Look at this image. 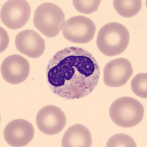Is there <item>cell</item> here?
<instances>
[{
  "label": "cell",
  "instance_id": "cell-1",
  "mask_svg": "<svg viewBox=\"0 0 147 147\" xmlns=\"http://www.w3.org/2000/svg\"><path fill=\"white\" fill-rule=\"evenodd\" d=\"M47 81L54 94L66 99H78L94 91L100 68L90 52L69 47L58 51L49 61Z\"/></svg>",
  "mask_w": 147,
  "mask_h": 147
},
{
  "label": "cell",
  "instance_id": "cell-2",
  "mask_svg": "<svg viewBox=\"0 0 147 147\" xmlns=\"http://www.w3.org/2000/svg\"><path fill=\"white\" fill-rule=\"evenodd\" d=\"M129 33L127 27L117 22L107 24L99 30L97 47L103 55L109 57L120 55L127 48Z\"/></svg>",
  "mask_w": 147,
  "mask_h": 147
},
{
  "label": "cell",
  "instance_id": "cell-3",
  "mask_svg": "<svg viewBox=\"0 0 147 147\" xmlns=\"http://www.w3.org/2000/svg\"><path fill=\"white\" fill-rule=\"evenodd\" d=\"M110 115L116 125L129 128L138 125L143 120L144 108L142 104L132 97H121L110 106Z\"/></svg>",
  "mask_w": 147,
  "mask_h": 147
},
{
  "label": "cell",
  "instance_id": "cell-4",
  "mask_svg": "<svg viewBox=\"0 0 147 147\" xmlns=\"http://www.w3.org/2000/svg\"><path fill=\"white\" fill-rule=\"evenodd\" d=\"M34 25L43 35L48 38L56 37L65 23V15L62 9L55 4L46 2L35 10Z\"/></svg>",
  "mask_w": 147,
  "mask_h": 147
},
{
  "label": "cell",
  "instance_id": "cell-5",
  "mask_svg": "<svg viewBox=\"0 0 147 147\" xmlns=\"http://www.w3.org/2000/svg\"><path fill=\"white\" fill-rule=\"evenodd\" d=\"M62 30L66 40L76 44H86L94 38L96 26L90 18L77 16L65 22Z\"/></svg>",
  "mask_w": 147,
  "mask_h": 147
},
{
  "label": "cell",
  "instance_id": "cell-6",
  "mask_svg": "<svg viewBox=\"0 0 147 147\" xmlns=\"http://www.w3.org/2000/svg\"><path fill=\"white\" fill-rule=\"evenodd\" d=\"M31 13L30 4L24 0L7 1L1 9V21L6 27L18 30L25 25Z\"/></svg>",
  "mask_w": 147,
  "mask_h": 147
},
{
  "label": "cell",
  "instance_id": "cell-7",
  "mask_svg": "<svg viewBox=\"0 0 147 147\" xmlns=\"http://www.w3.org/2000/svg\"><path fill=\"white\" fill-rule=\"evenodd\" d=\"M66 124V117L62 110L55 105L40 109L36 116V124L42 133L53 136L60 132Z\"/></svg>",
  "mask_w": 147,
  "mask_h": 147
},
{
  "label": "cell",
  "instance_id": "cell-8",
  "mask_svg": "<svg viewBox=\"0 0 147 147\" xmlns=\"http://www.w3.org/2000/svg\"><path fill=\"white\" fill-rule=\"evenodd\" d=\"M133 73L132 64L126 58H117L107 63L104 69V82L112 88L124 85Z\"/></svg>",
  "mask_w": 147,
  "mask_h": 147
},
{
  "label": "cell",
  "instance_id": "cell-9",
  "mask_svg": "<svg viewBox=\"0 0 147 147\" xmlns=\"http://www.w3.org/2000/svg\"><path fill=\"white\" fill-rule=\"evenodd\" d=\"M30 71V66L26 58L19 55H10L1 65L3 79L10 84H19L25 81Z\"/></svg>",
  "mask_w": 147,
  "mask_h": 147
},
{
  "label": "cell",
  "instance_id": "cell-10",
  "mask_svg": "<svg viewBox=\"0 0 147 147\" xmlns=\"http://www.w3.org/2000/svg\"><path fill=\"white\" fill-rule=\"evenodd\" d=\"M34 134L35 129L30 122L24 119H16L5 127L4 137L10 146L22 147L31 142Z\"/></svg>",
  "mask_w": 147,
  "mask_h": 147
},
{
  "label": "cell",
  "instance_id": "cell-11",
  "mask_svg": "<svg viewBox=\"0 0 147 147\" xmlns=\"http://www.w3.org/2000/svg\"><path fill=\"white\" fill-rule=\"evenodd\" d=\"M15 44L21 53L31 58L40 57L45 51V41L35 31L26 30L18 32Z\"/></svg>",
  "mask_w": 147,
  "mask_h": 147
},
{
  "label": "cell",
  "instance_id": "cell-12",
  "mask_svg": "<svg viewBox=\"0 0 147 147\" xmlns=\"http://www.w3.org/2000/svg\"><path fill=\"white\" fill-rule=\"evenodd\" d=\"M92 137L90 130L82 124H75L66 130L62 139L63 147H90Z\"/></svg>",
  "mask_w": 147,
  "mask_h": 147
},
{
  "label": "cell",
  "instance_id": "cell-13",
  "mask_svg": "<svg viewBox=\"0 0 147 147\" xmlns=\"http://www.w3.org/2000/svg\"><path fill=\"white\" fill-rule=\"evenodd\" d=\"M115 11L123 17L131 18L140 12L142 6L140 0H115L113 1Z\"/></svg>",
  "mask_w": 147,
  "mask_h": 147
},
{
  "label": "cell",
  "instance_id": "cell-14",
  "mask_svg": "<svg viewBox=\"0 0 147 147\" xmlns=\"http://www.w3.org/2000/svg\"><path fill=\"white\" fill-rule=\"evenodd\" d=\"M131 88L138 96L147 98V74L140 73L134 77L131 81Z\"/></svg>",
  "mask_w": 147,
  "mask_h": 147
},
{
  "label": "cell",
  "instance_id": "cell-15",
  "mask_svg": "<svg viewBox=\"0 0 147 147\" xmlns=\"http://www.w3.org/2000/svg\"><path fill=\"white\" fill-rule=\"evenodd\" d=\"M107 147H136V141L133 138L125 134H116L107 140Z\"/></svg>",
  "mask_w": 147,
  "mask_h": 147
},
{
  "label": "cell",
  "instance_id": "cell-16",
  "mask_svg": "<svg viewBox=\"0 0 147 147\" xmlns=\"http://www.w3.org/2000/svg\"><path fill=\"white\" fill-rule=\"evenodd\" d=\"M100 0H74V6L80 13L85 14H90L98 10L101 3Z\"/></svg>",
  "mask_w": 147,
  "mask_h": 147
}]
</instances>
